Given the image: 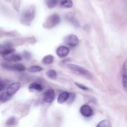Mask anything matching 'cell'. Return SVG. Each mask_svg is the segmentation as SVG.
<instances>
[{"label":"cell","instance_id":"cell-1","mask_svg":"<svg viewBox=\"0 0 127 127\" xmlns=\"http://www.w3.org/2000/svg\"><path fill=\"white\" fill-rule=\"evenodd\" d=\"M35 13V7L33 5L30 6L22 13L20 18L21 22L27 25H30L34 18Z\"/></svg>","mask_w":127,"mask_h":127},{"label":"cell","instance_id":"cell-2","mask_svg":"<svg viewBox=\"0 0 127 127\" xmlns=\"http://www.w3.org/2000/svg\"><path fill=\"white\" fill-rule=\"evenodd\" d=\"M61 21L60 17L57 14H53L49 16L44 22L43 26L48 29H51L58 25Z\"/></svg>","mask_w":127,"mask_h":127},{"label":"cell","instance_id":"cell-3","mask_svg":"<svg viewBox=\"0 0 127 127\" xmlns=\"http://www.w3.org/2000/svg\"><path fill=\"white\" fill-rule=\"evenodd\" d=\"M67 66L69 69L73 71H74L75 72H77L80 74H82L88 77H90L91 76L90 73L88 70H87L86 69H84V68L80 66H78L75 64H68L67 65Z\"/></svg>","mask_w":127,"mask_h":127},{"label":"cell","instance_id":"cell-4","mask_svg":"<svg viewBox=\"0 0 127 127\" xmlns=\"http://www.w3.org/2000/svg\"><path fill=\"white\" fill-rule=\"evenodd\" d=\"M21 87V84L19 82H13L10 84L6 89V93L9 96L12 97Z\"/></svg>","mask_w":127,"mask_h":127},{"label":"cell","instance_id":"cell-5","mask_svg":"<svg viewBox=\"0 0 127 127\" xmlns=\"http://www.w3.org/2000/svg\"><path fill=\"white\" fill-rule=\"evenodd\" d=\"M64 42L68 45L74 47L76 46L79 43L78 38L73 34H70L67 36L64 39Z\"/></svg>","mask_w":127,"mask_h":127},{"label":"cell","instance_id":"cell-6","mask_svg":"<svg viewBox=\"0 0 127 127\" xmlns=\"http://www.w3.org/2000/svg\"><path fill=\"white\" fill-rule=\"evenodd\" d=\"M55 97V91L52 89L47 90L44 94V100L45 102L48 103H52Z\"/></svg>","mask_w":127,"mask_h":127},{"label":"cell","instance_id":"cell-7","mask_svg":"<svg viewBox=\"0 0 127 127\" xmlns=\"http://www.w3.org/2000/svg\"><path fill=\"white\" fill-rule=\"evenodd\" d=\"M122 82L125 91H127V60L125 61L122 69Z\"/></svg>","mask_w":127,"mask_h":127},{"label":"cell","instance_id":"cell-8","mask_svg":"<svg viewBox=\"0 0 127 127\" xmlns=\"http://www.w3.org/2000/svg\"><path fill=\"white\" fill-rule=\"evenodd\" d=\"M80 112L83 116L86 117H90L93 114L92 109L87 105H82L80 109Z\"/></svg>","mask_w":127,"mask_h":127},{"label":"cell","instance_id":"cell-9","mask_svg":"<svg viewBox=\"0 0 127 127\" xmlns=\"http://www.w3.org/2000/svg\"><path fill=\"white\" fill-rule=\"evenodd\" d=\"M69 52V49L64 46L59 47L56 51V53L60 58H63L66 56L68 54Z\"/></svg>","mask_w":127,"mask_h":127},{"label":"cell","instance_id":"cell-10","mask_svg":"<svg viewBox=\"0 0 127 127\" xmlns=\"http://www.w3.org/2000/svg\"><path fill=\"white\" fill-rule=\"evenodd\" d=\"M69 97V93L67 92H63L61 93L58 98V102L60 104L63 103L64 102H65L68 99Z\"/></svg>","mask_w":127,"mask_h":127},{"label":"cell","instance_id":"cell-11","mask_svg":"<svg viewBox=\"0 0 127 127\" xmlns=\"http://www.w3.org/2000/svg\"><path fill=\"white\" fill-rule=\"evenodd\" d=\"M66 19L71 22L73 25H74L76 27L79 26V23L77 20L74 18V17L70 13H68L66 15Z\"/></svg>","mask_w":127,"mask_h":127},{"label":"cell","instance_id":"cell-12","mask_svg":"<svg viewBox=\"0 0 127 127\" xmlns=\"http://www.w3.org/2000/svg\"><path fill=\"white\" fill-rule=\"evenodd\" d=\"M12 69L17 71H23L25 70L26 67L23 64L17 63L12 65Z\"/></svg>","mask_w":127,"mask_h":127},{"label":"cell","instance_id":"cell-13","mask_svg":"<svg viewBox=\"0 0 127 127\" xmlns=\"http://www.w3.org/2000/svg\"><path fill=\"white\" fill-rule=\"evenodd\" d=\"M29 88L30 89H34L39 91H41L43 90V86L40 83L34 82L30 84L29 85Z\"/></svg>","mask_w":127,"mask_h":127},{"label":"cell","instance_id":"cell-14","mask_svg":"<svg viewBox=\"0 0 127 127\" xmlns=\"http://www.w3.org/2000/svg\"><path fill=\"white\" fill-rule=\"evenodd\" d=\"M72 4L71 0H61L60 1V5L63 7L70 8L72 7Z\"/></svg>","mask_w":127,"mask_h":127},{"label":"cell","instance_id":"cell-15","mask_svg":"<svg viewBox=\"0 0 127 127\" xmlns=\"http://www.w3.org/2000/svg\"><path fill=\"white\" fill-rule=\"evenodd\" d=\"M54 61V57L52 55H49L45 56L43 60L42 63L46 64H52Z\"/></svg>","mask_w":127,"mask_h":127},{"label":"cell","instance_id":"cell-16","mask_svg":"<svg viewBox=\"0 0 127 127\" xmlns=\"http://www.w3.org/2000/svg\"><path fill=\"white\" fill-rule=\"evenodd\" d=\"M59 0H46L47 6L49 8H52L55 7L58 4Z\"/></svg>","mask_w":127,"mask_h":127},{"label":"cell","instance_id":"cell-17","mask_svg":"<svg viewBox=\"0 0 127 127\" xmlns=\"http://www.w3.org/2000/svg\"><path fill=\"white\" fill-rule=\"evenodd\" d=\"M43 68L39 65H33L28 68V71L31 72H37L43 70Z\"/></svg>","mask_w":127,"mask_h":127},{"label":"cell","instance_id":"cell-18","mask_svg":"<svg viewBox=\"0 0 127 127\" xmlns=\"http://www.w3.org/2000/svg\"><path fill=\"white\" fill-rule=\"evenodd\" d=\"M97 127H111V123L109 121L107 120H103L100 122L97 125Z\"/></svg>","mask_w":127,"mask_h":127},{"label":"cell","instance_id":"cell-19","mask_svg":"<svg viewBox=\"0 0 127 127\" xmlns=\"http://www.w3.org/2000/svg\"><path fill=\"white\" fill-rule=\"evenodd\" d=\"M47 75L51 79H55L57 76V72L55 70L50 69L47 71Z\"/></svg>","mask_w":127,"mask_h":127},{"label":"cell","instance_id":"cell-20","mask_svg":"<svg viewBox=\"0 0 127 127\" xmlns=\"http://www.w3.org/2000/svg\"><path fill=\"white\" fill-rule=\"evenodd\" d=\"M11 97L8 96L5 92H3L0 95V101L2 102H4L8 100Z\"/></svg>","mask_w":127,"mask_h":127},{"label":"cell","instance_id":"cell-21","mask_svg":"<svg viewBox=\"0 0 127 127\" xmlns=\"http://www.w3.org/2000/svg\"><path fill=\"white\" fill-rule=\"evenodd\" d=\"M16 124V119L14 117L9 118L6 122V124L8 126L13 125Z\"/></svg>","mask_w":127,"mask_h":127},{"label":"cell","instance_id":"cell-22","mask_svg":"<svg viewBox=\"0 0 127 127\" xmlns=\"http://www.w3.org/2000/svg\"><path fill=\"white\" fill-rule=\"evenodd\" d=\"M22 60V58L20 56H19L18 55H15L13 54L12 57H11V61L13 62H19Z\"/></svg>","mask_w":127,"mask_h":127},{"label":"cell","instance_id":"cell-23","mask_svg":"<svg viewBox=\"0 0 127 127\" xmlns=\"http://www.w3.org/2000/svg\"><path fill=\"white\" fill-rule=\"evenodd\" d=\"M23 57H24L25 59H27V60H29L31 58V55L30 54V53H29L27 51H25L23 53Z\"/></svg>","mask_w":127,"mask_h":127},{"label":"cell","instance_id":"cell-24","mask_svg":"<svg viewBox=\"0 0 127 127\" xmlns=\"http://www.w3.org/2000/svg\"><path fill=\"white\" fill-rule=\"evenodd\" d=\"M2 66L4 68H6L7 69H12V65H11L10 64H8L7 63H2L1 64Z\"/></svg>","mask_w":127,"mask_h":127},{"label":"cell","instance_id":"cell-25","mask_svg":"<svg viewBox=\"0 0 127 127\" xmlns=\"http://www.w3.org/2000/svg\"><path fill=\"white\" fill-rule=\"evenodd\" d=\"M75 84L78 88H79L80 89H82V90H88V88L87 87H86V86H84V85H81V84H79V83H76V82H75Z\"/></svg>","mask_w":127,"mask_h":127},{"label":"cell","instance_id":"cell-26","mask_svg":"<svg viewBox=\"0 0 127 127\" xmlns=\"http://www.w3.org/2000/svg\"><path fill=\"white\" fill-rule=\"evenodd\" d=\"M68 98H69V101H72L74 100V95L73 94H69V97Z\"/></svg>","mask_w":127,"mask_h":127},{"label":"cell","instance_id":"cell-27","mask_svg":"<svg viewBox=\"0 0 127 127\" xmlns=\"http://www.w3.org/2000/svg\"><path fill=\"white\" fill-rule=\"evenodd\" d=\"M4 86L3 84L2 83L0 82V91L4 89Z\"/></svg>","mask_w":127,"mask_h":127},{"label":"cell","instance_id":"cell-28","mask_svg":"<svg viewBox=\"0 0 127 127\" xmlns=\"http://www.w3.org/2000/svg\"><path fill=\"white\" fill-rule=\"evenodd\" d=\"M125 1H126H126H127V0H125Z\"/></svg>","mask_w":127,"mask_h":127}]
</instances>
